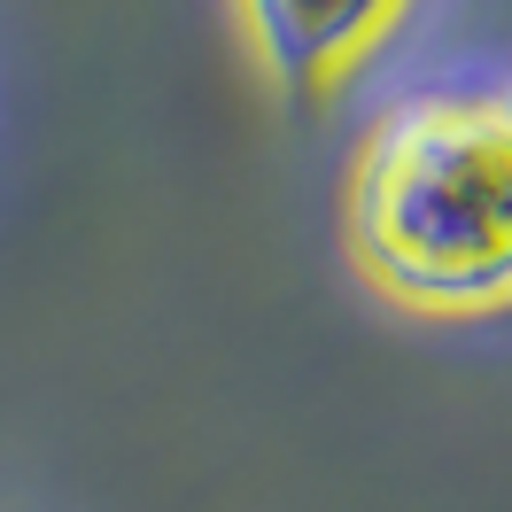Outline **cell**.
Here are the masks:
<instances>
[{"instance_id": "1", "label": "cell", "mask_w": 512, "mask_h": 512, "mask_svg": "<svg viewBox=\"0 0 512 512\" xmlns=\"http://www.w3.org/2000/svg\"><path fill=\"white\" fill-rule=\"evenodd\" d=\"M365 288L419 319L512 311V101L427 86L365 125L342 179Z\"/></svg>"}, {"instance_id": "2", "label": "cell", "mask_w": 512, "mask_h": 512, "mask_svg": "<svg viewBox=\"0 0 512 512\" xmlns=\"http://www.w3.org/2000/svg\"><path fill=\"white\" fill-rule=\"evenodd\" d=\"M256 63L295 94H334L381 55L412 0H233Z\"/></svg>"}, {"instance_id": "3", "label": "cell", "mask_w": 512, "mask_h": 512, "mask_svg": "<svg viewBox=\"0 0 512 512\" xmlns=\"http://www.w3.org/2000/svg\"><path fill=\"white\" fill-rule=\"evenodd\" d=\"M505 101H512V86H505Z\"/></svg>"}]
</instances>
